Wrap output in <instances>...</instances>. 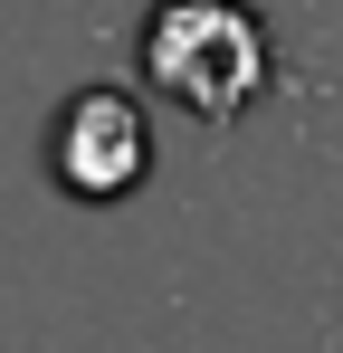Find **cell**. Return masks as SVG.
<instances>
[{"label": "cell", "instance_id": "obj_1", "mask_svg": "<svg viewBox=\"0 0 343 353\" xmlns=\"http://www.w3.org/2000/svg\"><path fill=\"white\" fill-rule=\"evenodd\" d=\"M143 77L181 115L238 124L267 96L277 48H267V19L248 0H153V19H143Z\"/></svg>", "mask_w": 343, "mask_h": 353}, {"label": "cell", "instance_id": "obj_2", "mask_svg": "<svg viewBox=\"0 0 343 353\" xmlns=\"http://www.w3.org/2000/svg\"><path fill=\"white\" fill-rule=\"evenodd\" d=\"M48 172H57V191H76V201H124L134 181L153 172V124H143V105H134L124 86L67 96L57 124H48Z\"/></svg>", "mask_w": 343, "mask_h": 353}]
</instances>
